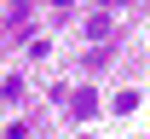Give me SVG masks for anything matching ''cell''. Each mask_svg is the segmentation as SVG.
Segmentation results:
<instances>
[{"instance_id":"6da1fadb","label":"cell","mask_w":150,"mask_h":139,"mask_svg":"<svg viewBox=\"0 0 150 139\" xmlns=\"http://www.w3.org/2000/svg\"><path fill=\"white\" fill-rule=\"evenodd\" d=\"M93 110H98V93H93V87H81V93H69V116H75V122H87Z\"/></svg>"},{"instance_id":"7a4b0ae2","label":"cell","mask_w":150,"mask_h":139,"mask_svg":"<svg viewBox=\"0 0 150 139\" xmlns=\"http://www.w3.org/2000/svg\"><path fill=\"white\" fill-rule=\"evenodd\" d=\"M6 29H12V35H23V29H29V6H12V18H6Z\"/></svg>"},{"instance_id":"3957f363","label":"cell","mask_w":150,"mask_h":139,"mask_svg":"<svg viewBox=\"0 0 150 139\" xmlns=\"http://www.w3.org/2000/svg\"><path fill=\"white\" fill-rule=\"evenodd\" d=\"M52 6H58V12H69V6H75V0H52Z\"/></svg>"},{"instance_id":"277c9868","label":"cell","mask_w":150,"mask_h":139,"mask_svg":"<svg viewBox=\"0 0 150 139\" xmlns=\"http://www.w3.org/2000/svg\"><path fill=\"white\" fill-rule=\"evenodd\" d=\"M81 139H87V133H81Z\"/></svg>"}]
</instances>
